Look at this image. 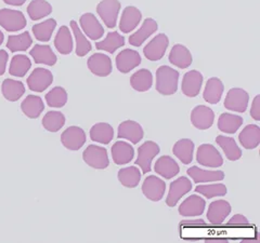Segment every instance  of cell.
Masks as SVG:
<instances>
[{"label": "cell", "mask_w": 260, "mask_h": 243, "mask_svg": "<svg viewBox=\"0 0 260 243\" xmlns=\"http://www.w3.org/2000/svg\"><path fill=\"white\" fill-rule=\"evenodd\" d=\"M179 72L178 70L169 67L162 66L156 70V90L161 95H173L177 92L178 89Z\"/></svg>", "instance_id": "cell-1"}, {"label": "cell", "mask_w": 260, "mask_h": 243, "mask_svg": "<svg viewBox=\"0 0 260 243\" xmlns=\"http://www.w3.org/2000/svg\"><path fill=\"white\" fill-rule=\"evenodd\" d=\"M83 159L89 167L98 170L107 169L110 165L107 148L95 145L88 146L83 152Z\"/></svg>", "instance_id": "cell-2"}, {"label": "cell", "mask_w": 260, "mask_h": 243, "mask_svg": "<svg viewBox=\"0 0 260 243\" xmlns=\"http://www.w3.org/2000/svg\"><path fill=\"white\" fill-rule=\"evenodd\" d=\"M159 150V146L153 141H148L143 143L139 147V149H138V158L135 162V165L141 168L143 174L151 172L152 161L158 155Z\"/></svg>", "instance_id": "cell-3"}, {"label": "cell", "mask_w": 260, "mask_h": 243, "mask_svg": "<svg viewBox=\"0 0 260 243\" xmlns=\"http://www.w3.org/2000/svg\"><path fill=\"white\" fill-rule=\"evenodd\" d=\"M120 10V3L118 0H102L96 6V12L101 20L109 28L116 26L118 13Z\"/></svg>", "instance_id": "cell-4"}, {"label": "cell", "mask_w": 260, "mask_h": 243, "mask_svg": "<svg viewBox=\"0 0 260 243\" xmlns=\"http://www.w3.org/2000/svg\"><path fill=\"white\" fill-rule=\"evenodd\" d=\"M249 95L240 88H233L228 92L224 100V107L235 112H245L248 106Z\"/></svg>", "instance_id": "cell-5"}, {"label": "cell", "mask_w": 260, "mask_h": 243, "mask_svg": "<svg viewBox=\"0 0 260 243\" xmlns=\"http://www.w3.org/2000/svg\"><path fill=\"white\" fill-rule=\"evenodd\" d=\"M26 19L21 11L11 9L0 10V26L8 31H19L26 26Z\"/></svg>", "instance_id": "cell-6"}, {"label": "cell", "mask_w": 260, "mask_h": 243, "mask_svg": "<svg viewBox=\"0 0 260 243\" xmlns=\"http://www.w3.org/2000/svg\"><path fill=\"white\" fill-rule=\"evenodd\" d=\"M197 160L200 165L208 168H219L223 165L220 152L210 144L201 145L197 152Z\"/></svg>", "instance_id": "cell-7"}, {"label": "cell", "mask_w": 260, "mask_h": 243, "mask_svg": "<svg viewBox=\"0 0 260 243\" xmlns=\"http://www.w3.org/2000/svg\"><path fill=\"white\" fill-rule=\"evenodd\" d=\"M169 46V39L165 34H159L154 37L143 49L144 56L148 60L156 62L162 59Z\"/></svg>", "instance_id": "cell-8"}, {"label": "cell", "mask_w": 260, "mask_h": 243, "mask_svg": "<svg viewBox=\"0 0 260 243\" xmlns=\"http://www.w3.org/2000/svg\"><path fill=\"white\" fill-rule=\"evenodd\" d=\"M166 190V183L155 175H150L142 184V192L151 201L157 202L164 197Z\"/></svg>", "instance_id": "cell-9"}, {"label": "cell", "mask_w": 260, "mask_h": 243, "mask_svg": "<svg viewBox=\"0 0 260 243\" xmlns=\"http://www.w3.org/2000/svg\"><path fill=\"white\" fill-rule=\"evenodd\" d=\"M53 83V75L50 70L45 68H35L27 78L29 90L34 92H44Z\"/></svg>", "instance_id": "cell-10"}, {"label": "cell", "mask_w": 260, "mask_h": 243, "mask_svg": "<svg viewBox=\"0 0 260 243\" xmlns=\"http://www.w3.org/2000/svg\"><path fill=\"white\" fill-rule=\"evenodd\" d=\"M191 189H192V183L188 177L181 176L177 178L176 181H174L172 184H170L169 192L166 199L167 206L170 208H174L178 204V201L180 200L184 194L188 193Z\"/></svg>", "instance_id": "cell-11"}, {"label": "cell", "mask_w": 260, "mask_h": 243, "mask_svg": "<svg viewBox=\"0 0 260 243\" xmlns=\"http://www.w3.org/2000/svg\"><path fill=\"white\" fill-rule=\"evenodd\" d=\"M61 142L65 148L78 150L86 143V133L79 127H70L62 133Z\"/></svg>", "instance_id": "cell-12"}, {"label": "cell", "mask_w": 260, "mask_h": 243, "mask_svg": "<svg viewBox=\"0 0 260 243\" xmlns=\"http://www.w3.org/2000/svg\"><path fill=\"white\" fill-rule=\"evenodd\" d=\"M215 113L213 109L205 106V105H199L191 112V123L199 130H207L214 125Z\"/></svg>", "instance_id": "cell-13"}, {"label": "cell", "mask_w": 260, "mask_h": 243, "mask_svg": "<svg viewBox=\"0 0 260 243\" xmlns=\"http://www.w3.org/2000/svg\"><path fill=\"white\" fill-rule=\"evenodd\" d=\"M142 127L134 120H126L118 126V139H125L133 144H138L143 139Z\"/></svg>", "instance_id": "cell-14"}, {"label": "cell", "mask_w": 260, "mask_h": 243, "mask_svg": "<svg viewBox=\"0 0 260 243\" xmlns=\"http://www.w3.org/2000/svg\"><path fill=\"white\" fill-rule=\"evenodd\" d=\"M140 64V54L135 50H130V49H125L116 56V67L123 74H127L130 70L139 66Z\"/></svg>", "instance_id": "cell-15"}, {"label": "cell", "mask_w": 260, "mask_h": 243, "mask_svg": "<svg viewBox=\"0 0 260 243\" xmlns=\"http://www.w3.org/2000/svg\"><path fill=\"white\" fill-rule=\"evenodd\" d=\"M88 67L93 75L107 77L112 72V61L107 54L94 53L88 59Z\"/></svg>", "instance_id": "cell-16"}, {"label": "cell", "mask_w": 260, "mask_h": 243, "mask_svg": "<svg viewBox=\"0 0 260 243\" xmlns=\"http://www.w3.org/2000/svg\"><path fill=\"white\" fill-rule=\"evenodd\" d=\"M231 213V206L225 200H217L211 202L207 211L208 222L213 225L222 224Z\"/></svg>", "instance_id": "cell-17"}, {"label": "cell", "mask_w": 260, "mask_h": 243, "mask_svg": "<svg viewBox=\"0 0 260 243\" xmlns=\"http://www.w3.org/2000/svg\"><path fill=\"white\" fill-rule=\"evenodd\" d=\"M206 207V201L198 194L186 198L179 207V214L185 217L200 216L204 212Z\"/></svg>", "instance_id": "cell-18"}, {"label": "cell", "mask_w": 260, "mask_h": 243, "mask_svg": "<svg viewBox=\"0 0 260 243\" xmlns=\"http://www.w3.org/2000/svg\"><path fill=\"white\" fill-rule=\"evenodd\" d=\"M80 26L83 28L85 34L91 40L100 39L104 34V28L101 23L95 18L92 13H85L79 19Z\"/></svg>", "instance_id": "cell-19"}, {"label": "cell", "mask_w": 260, "mask_h": 243, "mask_svg": "<svg viewBox=\"0 0 260 243\" xmlns=\"http://www.w3.org/2000/svg\"><path fill=\"white\" fill-rule=\"evenodd\" d=\"M142 14L139 9H137L134 6L126 7L123 14H121L120 22H119V29L124 34H129L130 31H133L139 23L141 22Z\"/></svg>", "instance_id": "cell-20"}, {"label": "cell", "mask_w": 260, "mask_h": 243, "mask_svg": "<svg viewBox=\"0 0 260 243\" xmlns=\"http://www.w3.org/2000/svg\"><path fill=\"white\" fill-rule=\"evenodd\" d=\"M203 85V75L198 70H190L186 72L182 79L181 89L184 95L195 97L200 94Z\"/></svg>", "instance_id": "cell-21"}, {"label": "cell", "mask_w": 260, "mask_h": 243, "mask_svg": "<svg viewBox=\"0 0 260 243\" xmlns=\"http://www.w3.org/2000/svg\"><path fill=\"white\" fill-rule=\"evenodd\" d=\"M112 158L117 166L127 165L134 159L135 149L130 144L124 141H117L112 146Z\"/></svg>", "instance_id": "cell-22"}, {"label": "cell", "mask_w": 260, "mask_h": 243, "mask_svg": "<svg viewBox=\"0 0 260 243\" xmlns=\"http://www.w3.org/2000/svg\"><path fill=\"white\" fill-rule=\"evenodd\" d=\"M158 29V25L155 20L151 18L145 19L142 26L139 30H137L135 34L129 37V44L134 47H140L146 39Z\"/></svg>", "instance_id": "cell-23"}, {"label": "cell", "mask_w": 260, "mask_h": 243, "mask_svg": "<svg viewBox=\"0 0 260 243\" xmlns=\"http://www.w3.org/2000/svg\"><path fill=\"white\" fill-rule=\"evenodd\" d=\"M169 62L178 68H188L193 62L192 54L186 47L176 45L169 53Z\"/></svg>", "instance_id": "cell-24"}, {"label": "cell", "mask_w": 260, "mask_h": 243, "mask_svg": "<svg viewBox=\"0 0 260 243\" xmlns=\"http://www.w3.org/2000/svg\"><path fill=\"white\" fill-rule=\"evenodd\" d=\"M155 172L166 180H172L173 177L178 175L180 168L177 162L170 156H161L156 160V164L154 166Z\"/></svg>", "instance_id": "cell-25"}, {"label": "cell", "mask_w": 260, "mask_h": 243, "mask_svg": "<svg viewBox=\"0 0 260 243\" xmlns=\"http://www.w3.org/2000/svg\"><path fill=\"white\" fill-rule=\"evenodd\" d=\"M188 175L192 178L194 183H207V182H219L224 178L222 171H207V170L200 169L199 167H191L186 171Z\"/></svg>", "instance_id": "cell-26"}, {"label": "cell", "mask_w": 260, "mask_h": 243, "mask_svg": "<svg viewBox=\"0 0 260 243\" xmlns=\"http://www.w3.org/2000/svg\"><path fill=\"white\" fill-rule=\"evenodd\" d=\"M239 141L245 149H255L260 144V128L256 125H248L242 130Z\"/></svg>", "instance_id": "cell-27"}, {"label": "cell", "mask_w": 260, "mask_h": 243, "mask_svg": "<svg viewBox=\"0 0 260 243\" xmlns=\"http://www.w3.org/2000/svg\"><path fill=\"white\" fill-rule=\"evenodd\" d=\"M224 90V86L222 84V81L213 77L208 79V81L206 83V87L204 93H203V97H204L205 102H207L208 104H217L220 102L221 96Z\"/></svg>", "instance_id": "cell-28"}, {"label": "cell", "mask_w": 260, "mask_h": 243, "mask_svg": "<svg viewBox=\"0 0 260 243\" xmlns=\"http://www.w3.org/2000/svg\"><path fill=\"white\" fill-rule=\"evenodd\" d=\"M30 56L37 64H45L48 66H53L56 63V55L53 53L50 46L36 45L29 52Z\"/></svg>", "instance_id": "cell-29"}, {"label": "cell", "mask_w": 260, "mask_h": 243, "mask_svg": "<svg viewBox=\"0 0 260 243\" xmlns=\"http://www.w3.org/2000/svg\"><path fill=\"white\" fill-rule=\"evenodd\" d=\"M22 111L24 115L27 116L28 118L36 119L40 116L45 109V105L43 100L37 95H28L26 99L24 100L21 104Z\"/></svg>", "instance_id": "cell-30"}, {"label": "cell", "mask_w": 260, "mask_h": 243, "mask_svg": "<svg viewBox=\"0 0 260 243\" xmlns=\"http://www.w3.org/2000/svg\"><path fill=\"white\" fill-rule=\"evenodd\" d=\"M130 85L138 92L149 91L153 85L152 72L145 68L136 71L130 78Z\"/></svg>", "instance_id": "cell-31"}, {"label": "cell", "mask_w": 260, "mask_h": 243, "mask_svg": "<svg viewBox=\"0 0 260 243\" xmlns=\"http://www.w3.org/2000/svg\"><path fill=\"white\" fill-rule=\"evenodd\" d=\"M243 118L233 113H221L218 119V129L223 133L234 134L243 125Z\"/></svg>", "instance_id": "cell-32"}, {"label": "cell", "mask_w": 260, "mask_h": 243, "mask_svg": "<svg viewBox=\"0 0 260 243\" xmlns=\"http://www.w3.org/2000/svg\"><path fill=\"white\" fill-rule=\"evenodd\" d=\"M173 152L183 165H190L193 160L194 143L189 139H183V140L178 141L174 145Z\"/></svg>", "instance_id": "cell-33"}, {"label": "cell", "mask_w": 260, "mask_h": 243, "mask_svg": "<svg viewBox=\"0 0 260 243\" xmlns=\"http://www.w3.org/2000/svg\"><path fill=\"white\" fill-rule=\"evenodd\" d=\"M217 144L220 146L223 152L225 153V157L230 161H237L242 157V150L238 146L237 142L234 141L232 137H226L223 135H219L216 137Z\"/></svg>", "instance_id": "cell-34"}, {"label": "cell", "mask_w": 260, "mask_h": 243, "mask_svg": "<svg viewBox=\"0 0 260 243\" xmlns=\"http://www.w3.org/2000/svg\"><path fill=\"white\" fill-rule=\"evenodd\" d=\"M125 45V37L119 35L118 31H110L107 35V38L102 42L95 44V48L98 50L105 51L109 53H114L119 48Z\"/></svg>", "instance_id": "cell-35"}, {"label": "cell", "mask_w": 260, "mask_h": 243, "mask_svg": "<svg viewBox=\"0 0 260 243\" xmlns=\"http://www.w3.org/2000/svg\"><path fill=\"white\" fill-rule=\"evenodd\" d=\"M2 91L6 100L10 102H15L20 100L24 92H25V87H24L21 81L6 79L3 83Z\"/></svg>", "instance_id": "cell-36"}, {"label": "cell", "mask_w": 260, "mask_h": 243, "mask_svg": "<svg viewBox=\"0 0 260 243\" xmlns=\"http://www.w3.org/2000/svg\"><path fill=\"white\" fill-rule=\"evenodd\" d=\"M141 171L137 167L124 168L118 171V181L127 188H135L141 181Z\"/></svg>", "instance_id": "cell-37"}, {"label": "cell", "mask_w": 260, "mask_h": 243, "mask_svg": "<svg viewBox=\"0 0 260 243\" xmlns=\"http://www.w3.org/2000/svg\"><path fill=\"white\" fill-rule=\"evenodd\" d=\"M114 137V130L111 125L100 123L94 125L90 130V139L93 142L108 145Z\"/></svg>", "instance_id": "cell-38"}, {"label": "cell", "mask_w": 260, "mask_h": 243, "mask_svg": "<svg viewBox=\"0 0 260 243\" xmlns=\"http://www.w3.org/2000/svg\"><path fill=\"white\" fill-rule=\"evenodd\" d=\"M54 46L61 54H70L73 50V38L68 26H61L54 39Z\"/></svg>", "instance_id": "cell-39"}, {"label": "cell", "mask_w": 260, "mask_h": 243, "mask_svg": "<svg viewBox=\"0 0 260 243\" xmlns=\"http://www.w3.org/2000/svg\"><path fill=\"white\" fill-rule=\"evenodd\" d=\"M52 12V7L46 0H32L27 7V13L32 21L48 16Z\"/></svg>", "instance_id": "cell-40"}, {"label": "cell", "mask_w": 260, "mask_h": 243, "mask_svg": "<svg viewBox=\"0 0 260 243\" xmlns=\"http://www.w3.org/2000/svg\"><path fill=\"white\" fill-rule=\"evenodd\" d=\"M30 66L31 63L26 55L18 54L14 55L11 60L9 72L11 76L14 77H24L29 70Z\"/></svg>", "instance_id": "cell-41"}, {"label": "cell", "mask_w": 260, "mask_h": 243, "mask_svg": "<svg viewBox=\"0 0 260 243\" xmlns=\"http://www.w3.org/2000/svg\"><path fill=\"white\" fill-rule=\"evenodd\" d=\"M32 39L28 31L23 32L21 35H12L8 38L7 47L9 48L11 52H19V51H26L31 46Z\"/></svg>", "instance_id": "cell-42"}, {"label": "cell", "mask_w": 260, "mask_h": 243, "mask_svg": "<svg viewBox=\"0 0 260 243\" xmlns=\"http://www.w3.org/2000/svg\"><path fill=\"white\" fill-rule=\"evenodd\" d=\"M71 27L73 32H74V36L76 39V54L77 56L83 58V56H85L88 52L91 51V44L85 37L83 31L80 30V28L78 27V24L75 21L71 22Z\"/></svg>", "instance_id": "cell-43"}, {"label": "cell", "mask_w": 260, "mask_h": 243, "mask_svg": "<svg viewBox=\"0 0 260 243\" xmlns=\"http://www.w3.org/2000/svg\"><path fill=\"white\" fill-rule=\"evenodd\" d=\"M55 20L49 19L43 23L36 24V25L32 26V32H34L35 38L39 40V42L48 43L52 36V32L55 29Z\"/></svg>", "instance_id": "cell-44"}, {"label": "cell", "mask_w": 260, "mask_h": 243, "mask_svg": "<svg viewBox=\"0 0 260 243\" xmlns=\"http://www.w3.org/2000/svg\"><path fill=\"white\" fill-rule=\"evenodd\" d=\"M65 124V117L60 111H49L43 119V126L49 132H58Z\"/></svg>", "instance_id": "cell-45"}, {"label": "cell", "mask_w": 260, "mask_h": 243, "mask_svg": "<svg viewBox=\"0 0 260 243\" xmlns=\"http://www.w3.org/2000/svg\"><path fill=\"white\" fill-rule=\"evenodd\" d=\"M46 102L50 107L60 108L68 102V92L62 87H55L46 95Z\"/></svg>", "instance_id": "cell-46"}, {"label": "cell", "mask_w": 260, "mask_h": 243, "mask_svg": "<svg viewBox=\"0 0 260 243\" xmlns=\"http://www.w3.org/2000/svg\"><path fill=\"white\" fill-rule=\"evenodd\" d=\"M195 191L203 194L205 198L211 199L215 197H223L226 194L228 189L223 184H210V185H198Z\"/></svg>", "instance_id": "cell-47"}, {"label": "cell", "mask_w": 260, "mask_h": 243, "mask_svg": "<svg viewBox=\"0 0 260 243\" xmlns=\"http://www.w3.org/2000/svg\"><path fill=\"white\" fill-rule=\"evenodd\" d=\"M250 116L256 121L260 120V95H256L253 101V104H251Z\"/></svg>", "instance_id": "cell-48"}, {"label": "cell", "mask_w": 260, "mask_h": 243, "mask_svg": "<svg viewBox=\"0 0 260 243\" xmlns=\"http://www.w3.org/2000/svg\"><path fill=\"white\" fill-rule=\"evenodd\" d=\"M228 224L229 225H238V226H242V225H248L249 222L247 218L242 215V214H235L234 216H232L231 220L228 222Z\"/></svg>", "instance_id": "cell-49"}, {"label": "cell", "mask_w": 260, "mask_h": 243, "mask_svg": "<svg viewBox=\"0 0 260 243\" xmlns=\"http://www.w3.org/2000/svg\"><path fill=\"white\" fill-rule=\"evenodd\" d=\"M8 59H9V55H8V53L5 50H0V76L5 74Z\"/></svg>", "instance_id": "cell-50"}, {"label": "cell", "mask_w": 260, "mask_h": 243, "mask_svg": "<svg viewBox=\"0 0 260 243\" xmlns=\"http://www.w3.org/2000/svg\"><path fill=\"white\" fill-rule=\"evenodd\" d=\"M184 224H188V225H205V221L204 220H190V221H182L180 223V225H184Z\"/></svg>", "instance_id": "cell-51"}, {"label": "cell", "mask_w": 260, "mask_h": 243, "mask_svg": "<svg viewBox=\"0 0 260 243\" xmlns=\"http://www.w3.org/2000/svg\"><path fill=\"white\" fill-rule=\"evenodd\" d=\"M4 2L10 6H22L25 4L26 0H4Z\"/></svg>", "instance_id": "cell-52"}, {"label": "cell", "mask_w": 260, "mask_h": 243, "mask_svg": "<svg viewBox=\"0 0 260 243\" xmlns=\"http://www.w3.org/2000/svg\"><path fill=\"white\" fill-rule=\"evenodd\" d=\"M4 38H5V36H4V34H3V31L0 30V45H2V44L4 43Z\"/></svg>", "instance_id": "cell-53"}]
</instances>
